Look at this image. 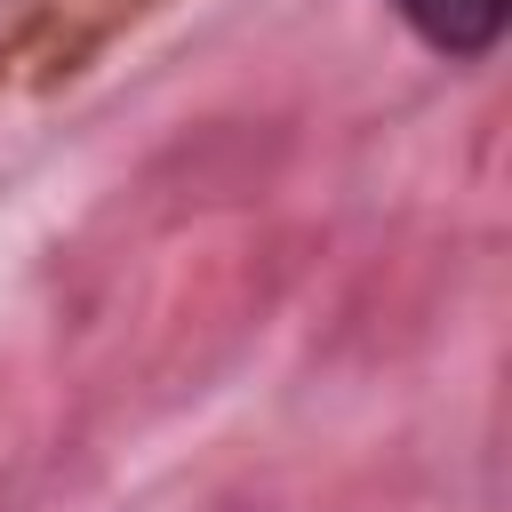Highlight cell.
Wrapping results in <instances>:
<instances>
[{"label": "cell", "mask_w": 512, "mask_h": 512, "mask_svg": "<svg viewBox=\"0 0 512 512\" xmlns=\"http://www.w3.org/2000/svg\"><path fill=\"white\" fill-rule=\"evenodd\" d=\"M440 56H480L504 32V0H392Z\"/></svg>", "instance_id": "obj_1"}]
</instances>
